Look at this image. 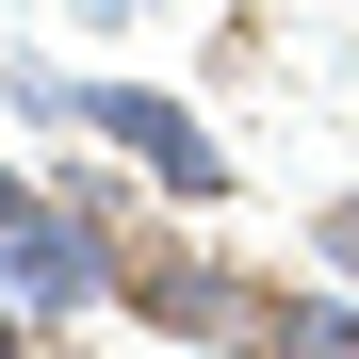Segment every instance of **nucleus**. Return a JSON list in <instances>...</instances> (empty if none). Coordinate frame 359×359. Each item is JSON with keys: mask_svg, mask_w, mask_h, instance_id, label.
Segmentation results:
<instances>
[{"mask_svg": "<svg viewBox=\"0 0 359 359\" xmlns=\"http://www.w3.org/2000/svg\"><path fill=\"white\" fill-rule=\"evenodd\" d=\"M0 294H17L33 327H82V311H114V294H131V229H114V196L98 180H66V196H33L0 212Z\"/></svg>", "mask_w": 359, "mask_h": 359, "instance_id": "obj_1", "label": "nucleus"}, {"mask_svg": "<svg viewBox=\"0 0 359 359\" xmlns=\"http://www.w3.org/2000/svg\"><path fill=\"white\" fill-rule=\"evenodd\" d=\"M114 311L163 327V343H196V359H262V311H278V294H262L245 262L180 245V229H131V294H114Z\"/></svg>", "mask_w": 359, "mask_h": 359, "instance_id": "obj_2", "label": "nucleus"}, {"mask_svg": "<svg viewBox=\"0 0 359 359\" xmlns=\"http://www.w3.org/2000/svg\"><path fill=\"white\" fill-rule=\"evenodd\" d=\"M82 131H98V147H131V163H147V196H180V212H229V147H212L196 114L163 98V82H82Z\"/></svg>", "mask_w": 359, "mask_h": 359, "instance_id": "obj_3", "label": "nucleus"}, {"mask_svg": "<svg viewBox=\"0 0 359 359\" xmlns=\"http://www.w3.org/2000/svg\"><path fill=\"white\" fill-rule=\"evenodd\" d=\"M262 359H359V278H294L262 311Z\"/></svg>", "mask_w": 359, "mask_h": 359, "instance_id": "obj_4", "label": "nucleus"}, {"mask_svg": "<svg viewBox=\"0 0 359 359\" xmlns=\"http://www.w3.org/2000/svg\"><path fill=\"white\" fill-rule=\"evenodd\" d=\"M311 245H327V278H359V180L327 196V229H311Z\"/></svg>", "mask_w": 359, "mask_h": 359, "instance_id": "obj_5", "label": "nucleus"}, {"mask_svg": "<svg viewBox=\"0 0 359 359\" xmlns=\"http://www.w3.org/2000/svg\"><path fill=\"white\" fill-rule=\"evenodd\" d=\"M0 359H33V311H17V294H0Z\"/></svg>", "mask_w": 359, "mask_h": 359, "instance_id": "obj_6", "label": "nucleus"}, {"mask_svg": "<svg viewBox=\"0 0 359 359\" xmlns=\"http://www.w3.org/2000/svg\"><path fill=\"white\" fill-rule=\"evenodd\" d=\"M17 196H33V180H17V163H0V212H17Z\"/></svg>", "mask_w": 359, "mask_h": 359, "instance_id": "obj_7", "label": "nucleus"}]
</instances>
